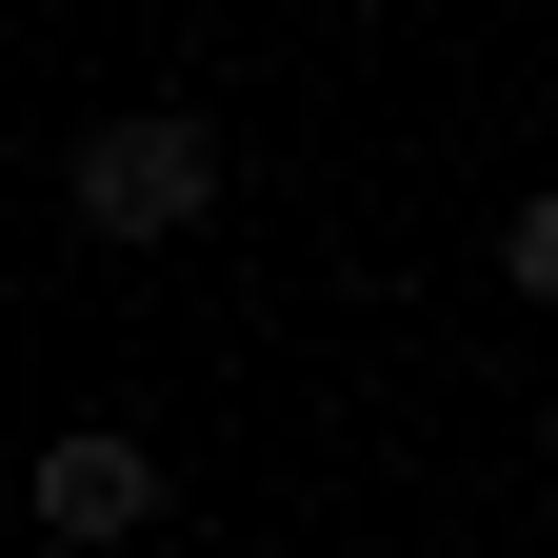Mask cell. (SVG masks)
Instances as JSON below:
<instances>
[{
  "label": "cell",
  "instance_id": "obj_1",
  "mask_svg": "<svg viewBox=\"0 0 558 558\" xmlns=\"http://www.w3.org/2000/svg\"><path fill=\"white\" fill-rule=\"evenodd\" d=\"M60 220H81V240H199V220H220V120H180V100L100 120L81 160H60Z\"/></svg>",
  "mask_w": 558,
  "mask_h": 558
},
{
  "label": "cell",
  "instance_id": "obj_2",
  "mask_svg": "<svg viewBox=\"0 0 558 558\" xmlns=\"http://www.w3.org/2000/svg\"><path fill=\"white\" fill-rule=\"evenodd\" d=\"M21 499H40V538H140V519H160V459H140L120 418H81V439H40Z\"/></svg>",
  "mask_w": 558,
  "mask_h": 558
},
{
  "label": "cell",
  "instance_id": "obj_3",
  "mask_svg": "<svg viewBox=\"0 0 558 558\" xmlns=\"http://www.w3.org/2000/svg\"><path fill=\"white\" fill-rule=\"evenodd\" d=\"M499 279H519V300H558V180L519 199V240H499Z\"/></svg>",
  "mask_w": 558,
  "mask_h": 558
},
{
  "label": "cell",
  "instance_id": "obj_4",
  "mask_svg": "<svg viewBox=\"0 0 558 558\" xmlns=\"http://www.w3.org/2000/svg\"><path fill=\"white\" fill-rule=\"evenodd\" d=\"M538 459H558V399H538Z\"/></svg>",
  "mask_w": 558,
  "mask_h": 558
}]
</instances>
